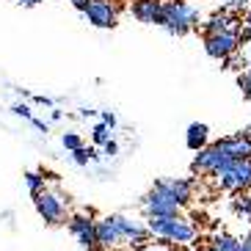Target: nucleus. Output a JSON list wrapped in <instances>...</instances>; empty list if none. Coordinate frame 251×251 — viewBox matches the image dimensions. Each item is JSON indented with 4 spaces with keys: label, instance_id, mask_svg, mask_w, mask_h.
I'll return each instance as SVG.
<instances>
[{
    "label": "nucleus",
    "instance_id": "obj_1",
    "mask_svg": "<svg viewBox=\"0 0 251 251\" xmlns=\"http://www.w3.org/2000/svg\"><path fill=\"white\" fill-rule=\"evenodd\" d=\"M171 36H185L199 28V8L188 0H163V25Z\"/></svg>",
    "mask_w": 251,
    "mask_h": 251
},
{
    "label": "nucleus",
    "instance_id": "obj_2",
    "mask_svg": "<svg viewBox=\"0 0 251 251\" xmlns=\"http://www.w3.org/2000/svg\"><path fill=\"white\" fill-rule=\"evenodd\" d=\"M147 226L155 237H163L169 243H191L196 237V224L182 215H149Z\"/></svg>",
    "mask_w": 251,
    "mask_h": 251
},
{
    "label": "nucleus",
    "instance_id": "obj_3",
    "mask_svg": "<svg viewBox=\"0 0 251 251\" xmlns=\"http://www.w3.org/2000/svg\"><path fill=\"white\" fill-rule=\"evenodd\" d=\"M213 179L221 191L246 193L251 188V160H229Z\"/></svg>",
    "mask_w": 251,
    "mask_h": 251
},
{
    "label": "nucleus",
    "instance_id": "obj_4",
    "mask_svg": "<svg viewBox=\"0 0 251 251\" xmlns=\"http://www.w3.org/2000/svg\"><path fill=\"white\" fill-rule=\"evenodd\" d=\"M33 204H36V213L42 215V221L47 226H61L67 224V204H64V196L58 191H42L33 196Z\"/></svg>",
    "mask_w": 251,
    "mask_h": 251
},
{
    "label": "nucleus",
    "instance_id": "obj_5",
    "mask_svg": "<svg viewBox=\"0 0 251 251\" xmlns=\"http://www.w3.org/2000/svg\"><path fill=\"white\" fill-rule=\"evenodd\" d=\"M119 0H91L83 17H86V23L94 25V28H102V30H111L119 25Z\"/></svg>",
    "mask_w": 251,
    "mask_h": 251
},
{
    "label": "nucleus",
    "instance_id": "obj_6",
    "mask_svg": "<svg viewBox=\"0 0 251 251\" xmlns=\"http://www.w3.org/2000/svg\"><path fill=\"white\" fill-rule=\"evenodd\" d=\"M226 163H229V155L221 149V144L215 141V144L204 147L201 152H196V157L191 163V171L193 174H201V177H215Z\"/></svg>",
    "mask_w": 251,
    "mask_h": 251
},
{
    "label": "nucleus",
    "instance_id": "obj_7",
    "mask_svg": "<svg viewBox=\"0 0 251 251\" xmlns=\"http://www.w3.org/2000/svg\"><path fill=\"white\" fill-rule=\"evenodd\" d=\"M204 52L215 61H226L232 55H237L240 50V36L237 33H213V36H201Z\"/></svg>",
    "mask_w": 251,
    "mask_h": 251
},
{
    "label": "nucleus",
    "instance_id": "obj_8",
    "mask_svg": "<svg viewBox=\"0 0 251 251\" xmlns=\"http://www.w3.org/2000/svg\"><path fill=\"white\" fill-rule=\"evenodd\" d=\"M144 210H147V218H149V215H179L182 207L171 199L166 188H160V185L155 182L152 191L144 196Z\"/></svg>",
    "mask_w": 251,
    "mask_h": 251
},
{
    "label": "nucleus",
    "instance_id": "obj_9",
    "mask_svg": "<svg viewBox=\"0 0 251 251\" xmlns=\"http://www.w3.org/2000/svg\"><path fill=\"white\" fill-rule=\"evenodd\" d=\"M69 232L77 237V243L83 246V251L97 249V221L89 215H72L69 218Z\"/></svg>",
    "mask_w": 251,
    "mask_h": 251
},
{
    "label": "nucleus",
    "instance_id": "obj_10",
    "mask_svg": "<svg viewBox=\"0 0 251 251\" xmlns=\"http://www.w3.org/2000/svg\"><path fill=\"white\" fill-rule=\"evenodd\" d=\"M157 185H160V188H166V191H169V196L177 201L179 207L191 204L193 191H196V179H191V177H163V179H157Z\"/></svg>",
    "mask_w": 251,
    "mask_h": 251
},
{
    "label": "nucleus",
    "instance_id": "obj_11",
    "mask_svg": "<svg viewBox=\"0 0 251 251\" xmlns=\"http://www.w3.org/2000/svg\"><path fill=\"white\" fill-rule=\"evenodd\" d=\"M116 218V226L122 232V243H130V246H144L152 237L149 226L144 221H135V218H127V215H113Z\"/></svg>",
    "mask_w": 251,
    "mask_h": 251
},
{
    "label": "nucleus",
    "instance_id": "obj_12",
    "mask_svg": "<svg viewBox=\"0 0 251 251\" xmlns=\"http://www.w3.org/2000/svg\"><path fill=\"white\" fill-rule=\"evenodd\" d=\"M243 20L226 11H215L213 17H207L201 23V36H213V33H240Z\"/></svg>",
    "mask_w": 251,
    "mask_h": 251
},
{
    "label": "nucleus",
    "instance_id": "obj_13",
    "mask_svg": "<svg viewBox=\"0 0 251 251\" xmlns=\"http://www.w3.org/2000/svg\"><path fill=\"white\" fill-rule=\"evenodd\" d=\"M221 149L229 155V160H251V135L246 133H235L218 141Z\"/></svg>",
    "mask_w": 251,
    "mask_h": 251
},
{
    "label": "nucleus",
    "instance_id": "obj_14",
    "mask_svg": "<svg viewBox=\"0 0 251 251\" xmlns=\"http://www.w3.org/2000/svg\"><path fill=\"white\" fill-rule=\"evenodd\" d=\"M133 17L144 25H163V0H133Z\"/></svg>",
    "mask_w": 251,
    "mask_h": 251
},
{
    "label": "nucleus",
    "instance_id": "obj_15",
    "mask_svg": "<svg viewBox=\"0 0 251 251\" xmlns=\"http://www.w3.org/2000/svg\"><path fill=\"white\" fill-rule=\"evenodd\" d=\"M122 243V232L116 226V218L113 215H105L97 221V249H113V246Z\"/></svg>",
    "mask_w": 251,
    "mask_h": 251
},
{
    "label": "nucleus",
    "instance_id": "obj_16",
    "mask_svg": "<svg viewBox=\"0 0 251 251\" xmlns=\"http://www.w3.org/2000/svg\"><path fill=\"white\" fill-rule=\"evenodd\" d=\"M185 144L191 152H201L204 147H210V127L201 125V122H193L185 133Z\"/></svg>",
    "mask_w": 251,
    "mask_h": 251
},
{
    "label": "nucleus",
    "instance_id": "obj_17",
    "mask_svg": "<svg viewBox=\"0 0 251 251\" xmlns=\"http://www.w3.org/2000/svg\"><path fill=\"white\" fill-rule=\"evenodd\" d=\"M213 246L218 251H240V240L232 235H226V232H221V235H215L213 237Z\"/></svg>",
    "mask_w": 251,
    "mask_h": 251
},
{
    "label": "nucleus",
    "instance_id": "obj_18",
    "mask_svg": "<svg viewBox=\"0 0 251 251\" xmlns=\"http://www.w3.org/2000/svg\"><path fill=\"white\" fill-rule=\"evenodd\" d=\"M232 210H235V215H240V218H249V221H251V196H246V193H237L235 199H232Z\"/></svg>",
    "mask_w": 251,
    "mask_h": 251
},
{
    "label": "nucleus",
    "instance_id": "obj_19",
    "mask_svg": "<svg viewBox=\"0 0 251 251\" xmlns=\"http://www.w3.org/2000/svg\"><path fill=\"white\" fill-rule=\"evenodd\" d=\"M25 185H28L30 196L42 193L45 191V174H42V171H28V174H25Z\"/></svg>",
    "mask_w": 251,
    "mask_h": 251
},
{
    "label": "nucleus",
    "instance_id": "obj_20",
    "mask_svg": "<svg viewBox=\"0 0 251 251\" xmlns=\"http://www.w3.org/2000/svg\"><path fill=\"white\" fill-rule=\"evenodd\" d=\"M72 160L77 163V166H89L91 160H100V155H97L94 147H80V149H75L72 152Z\"/></svg>",
    "mask_w": 251,
    "mask_h": 251
},
{
    "label": "nucleus",
    "instance_id": "obj_21",
    "mask_svg": "<svg viewBox=\"0 0 251 251\" xmlns=\"http://www.w3.org/2000/svg\"><path fill=\"white\" fill-rule=\"evenodd\" d=\"M249 8H251V0H224V3H221V11H226V14H235V17L246 14Z\"/></svg>",
    "mask_w": 251,
    "mask_h": 251
},
{
    "label": "nucleus",
    "instance_id": "obj_22",
    "mask_svg": "<svg viewBox=\"0 0 251 251\" xmlns=\"http://www.w3.org/2000/svg\"><path fill=\"white\" fill-rule=\"evenodd\" d=\"M91 141H94L97 147H105V144L111 141V127L102 125V122H100V125H94V127H91Z\"/></svg>",
    "mask_w": 251,
    "mask_h": 251
},
{
    "label": "nucleus",
    "instance_id": "obj_23",
    "mask_svg": "<svg viewBox=\"0 0 251 251\" xmlns=\"http://www.w3.org/2000/svg\"><path fill=\"white\" fill-rule=\"evenodd\" d=\"M61 144H64V149H67V152H75V149H80V147H83V138H80L77 133H64Z\"/></svg>",
    "mask_w": 251,
    "mask_h": 251
},
{
    "label": "nucleus",
    "instance_id": "obj_24",
    "mask_svg": "<svg viewBox=\"0 0 251 251\" xmlns=\"http://www.w3.org/2000/svg\"><path fill=\"white\" fill-rule=\"evenodd\" d=\"M240 45H251V8L243 14V28H240Z\"/></svg>",
    "mask_w": 251,
    "mask_h": 251
},
{
    "label": "nucleus",
    "instance_id": "obj_25",
    "mask_svg": "<svg viewBox=\"0 0 251 251\" xmlns=\"http://www.w3.org/2000/svg\"><path fill=\"white\" fill-rule=\"evenodd\" d=\"M237 86L243 89V97L251 102V69H249V72H240V75H237Z\"/></svg>",
    "mask_w": 251,
    "mask_h": 251
},
{
    "label": "nucleus",
    "instance_id": "obj_26",
    "mask_svg": "<svg viewBox=\"0 0 251 251\" xmlns=\"http://www.w3.org/2000/svg\"><path fill=\"white\" fill-rule=\"evenodd\" d=\"M11 113H14V116H23V119H33V113H30V108L25 102H17L14 108H11Z\"/></svg>",
    "mask_w": 251,
    "mask_h": 251
},
{
    "label": "nucleus",
    "instance_id": "obj_27",
    "mask_svg": "<svg viewBox=\"0 0 251 251\" xmlns=\"http://www.w3.org/2000/svg\"><path fill=\"white\" fill-rule=\"evenodd\" d=\"M100 122L113 130V127H116V113H113V111H100Z\"/></svg>",
    "mask_w": 251,
    "mask_h": 251
},
{
    "label": "nucleus",
    "instance_id": "obj_28",
    "mask_svg": "<svg viewBox=\"0 0 251 251\" xmlns=\"http://www.w3.org/2000/svg\"><path fill=\"white\" fill-rule=\"evenodd\" d=\"M102 149H105V157H113V155H116V152H119V144H116V141L111 138V141H108V144H105Z\"/></svg>",
    "mask_w": 251,
    "mask_h": 251
},
{
    "label": "nucleus",
    "instance_id": "obj_29",
    "mask_svg": "<svg viewBox=\"0 0 251 251\" xmlns=\"http://www.w3.org/2000/svg\"><path fill=\"white\" fill-rule=\"evenodd\" d=\"M33 102L45 105V108H52V105H55V100H50V97H45V94H36V97H33Z\"/></svg>",
    "mask_w": 251,
    "mask_h": 251
},
{
    "label": "nucleus",
    "instance_id": "obj_30",
    "mask_svg": "<svg viewBox=\"0 0 251 251\" xmlns=\"http://www.w3.org/2000/svg\"><path fill=\"white\" fill-rule=\"evenodd\" d=\"M30 125L36 127V130H42V133H50V125H47L45 119H36V116H33V119H30Z\"/></svg>",
    "mask_w": 251,
    "mask_h": 251
},
{
    "label": "nucleus",
    "instance_id": "obj_31",
    "mask_svg": "<svg viewBox=\"0 0 251 251\" xmlns=\"http://www.w3.org/2000/svg\"><path fill=\"white\" fill-rule=\"evenodd\" d=\"M69 3H72V6L77 8V11H86V6H89L91 0H69Z\"/></svg>",
    "mask_w": 251,
    "mask_h": 251
},
{
    "label": "nucleus",
    "instance_id": "obj_32",
    "mask_svg": "<svg viewBox=\"0 0 251 251\" xmlns=\"http://www.w3.org/2000/svg\"><path fill=\"white\" fill-rule=\"evenodd\" d=\"M17 3H20V6H25V8H33V6H39L42 0H17Z\"/></svg>",
    "mask_w": 251,
    "mask_h": 251
},
{
    "label": "nucleus",
    "instance_id": "obj_33",
    "mask_svg": "<svg viewBox=\"0 0 251 251\" xmlns=\"http://www.w3.org/2000/svg\"><path fill=\"white\" fill-rule=\"evenodd\" d=\"M94 113H97V111H91V108H80V116H83V119H89V116H94Z\"/></svg>",
    "mask_w": 251,
    "mask_h": 251
},
{
    "label": "nucleus",
    "instance_id": "obj_34",
    "mask_svg": "<svg viewBox=\"0 0 251 251\" xmlns=\"http://www.w3.org/2000/svg\"><path fill=\"white\" fill-rule=\"evenodd\" d=\"M240 251H251V246H249V243H243V240H240Z\"/></svg>",
    "mask_w": 251,
    "mask_h": 251
},
{
    "label": "nucleus",
    "instance_id": "obj_35",
    "mask_svg": "<svg viewBox=\"0 0 251 251\" xmlns=\"http://www.w3.org/2000/svg\"><path fill=\"white\" fill-rule=\"evenodd\" d=\"M201 251H218V249H215V246L210 243V246H207V249H201Z\"/></svg>",
    "mask_w": 251,
    "mask_h": 251
},
{
    "label": "nucleus",
    "instance_id": "obj_36",
    "mask_svg": "<svg viewBox=\"0 0 251 251\" xmlns=\"http://www.w3.org/2000/svg\"><path fill=\"white\" fill-rule=\"evenodd\" d=\"M243 243H249V246H251V232H249V235L243 237Z\"/></svg>",
    "mask_w": 251,
    "mask_h": 251
},
{
    "label": "nucleus",
    "instance_id": "obj_37",
    "mask_svg": "<svg viewBox=\"0 0 251 251\" xmlns=\"http://www.w3.org/2000/svg\"><path fill=\"white\" fill-rule=\"evenodd\" d=\"M246 61H249V64H251V47H249V55H246Z\"/></svg>",
    "mask_w": 251,
    "mask_h": 251
},
{
    "label": "nucleus",
    "instance_id": "obj_38",
    "mask_svg": "<svg viewBox=\"0 0 251 251\" xmlns=\"http://www.w3.org/2000/svg\"><path fill=\"white\" fill-rule=\"evenodd\" d=\"M246 135H251V127H249V130H246Z\"/></svg>",
    "mask_w": 251,
    "mask_h": 251
}]
</instances>
